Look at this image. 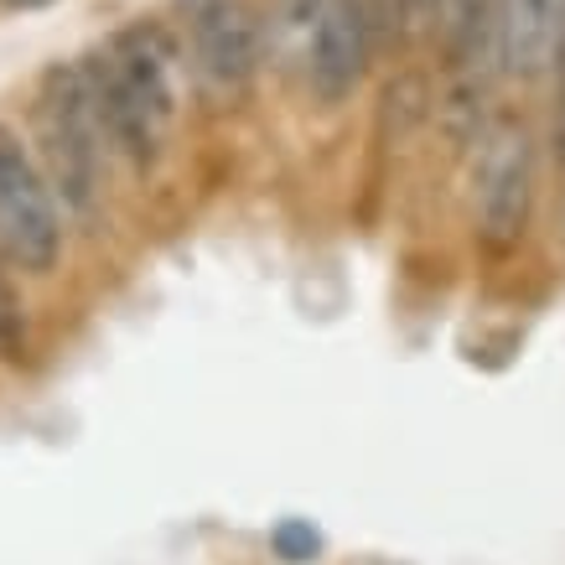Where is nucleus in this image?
I'll list each match as a JSON object with an SVG mask.
<instances>
[{
    "mask_svg": "<svg viewBox=\"0 0 565 565\" xmlns=\"http://www.w3.org/2000/svg\"><path fill=\"white\" fill-rule=\"evenodd\" d=\"M36 140H42L47 182L63 198V207L78 213V218H94L104 198V151H109V140H104L84 63H52L42 73Z\"/></svg>",
    "mask_w": 565,
    "mask_h": 565,
    "instance_id": "1",
    "label": "nucleus"
},
{
    "mask_svg": "<svg viewBox=\"0 0 565 565\" xmlns=\"http://www.w3.org/2000/svg\"><path fill=\"white\" fill-rule=\"evenodd\" d=\"M369 26H374V47H405L415 36L436 32V11L441 0H359Z\"/></svg>",
    "mask_w": 565,
    "mask_h": 565,
    "instance_id": "10",
    "label": "nucleus"
},
{
    "mask_svg": "<svg viewBox=\"0 0 565 565\" xmlns=\"http://www.w3.org/2000/svg\"><path fill=\"white\" fill-rule=\"evenodd\" d=\"M84 73H88V88H94V109H99V125H104V140L109 151H120L136 172L156 167L161 156V125L151 120V109L136 99V88L125 84V73L115 68L109 47H94L84 57Z\"/></svg>",
    "mask_w": 565,
    "mask_h": 565,
    "instance_id": "7",
    "label": "nucleus"
},
{
    "mask_svg": "<svg viewBox=\"0 0 565 565\" xmlns=\"http://www.w3.org/2000/svg\"><path fill=\"white\" fill-rule=\"evenodd\" d=\"M384 104H390V115H399V130H405V125H415V120H426V78L405 73L399 84H390Z\"/></svg>",
    "mask_w": 565,
    "mask_h": 565,
    "instance_id": "13",
    "label": "nucleus"
},
{
    "mask_svg": "<svg viewBox=\"0 0 565 565\" xmlns=\"http://www.w3.org/2000/svg\"><path fill=\"white\" fill-rule=\"evenodd\" d=\"M317 17H322V0H275L270 17H265V63L307 73Z\"/></svg>",
    "mask_w": 565,
    "mask_h": 565,
    "instance_id": "9",
    "label": "nucleus"
},
{
    "mask_svg": "<svg viewBox=\"0 0 565 565\" xmlns=\"http://www.w3.org/2000/svg\"><path fill=\"white\" fill-rule=\"evenodd\" d=\"M270 555L280 565H311L322 561V530L311 519H280L270 530Z\"/></svg>",
    "mask_w": 565,
    "mask_h": 565,
    "instance_id": "11",
    "label": "nucleus"
},
{
    "mask_svg": "<svg viewBox=\"0 0 565 565\" xmlns=\"http://www.w3.org/2000/svg\"><path fill=\"white\" fill-rule=\"evenodd\" d=\"M188 63L207 99H234L265 63V17L249 0H188Z\"/></svg>",
    "mask_w": 565,
    "mask_h": 565,
    "instance_id": "4",
    "label": "nucleus"
},
{
    "mask_svg": "<svg viewBox=\"0 0 565 565\" xmlns=\"http://www.w3.org/2000/svg\"><path fill=\"white\" fill-rule=\"evenodd\" d=\"M369 52H374V26H369L359 0H322V17H317L307 52V88L322 104H343L363 84Z\"/></svg>",
    "mask_w": 565,
    "mask_h": 565,
    "instance_id": "6",
    "label": "nucleus"
},
{
    "mask_svg": "<svg viewBox=\"0 0 565 565\" xmlns=\"http://www.w3.org/2000/svg\"><path fill=\"white\" fill-rule=\"evenodd\" d=\"M565 47V0H498V52L503 73L534 78L561 63Z\"/></svg>",
    "mask_w": 565,
    "mask_h": 565,
    "instance_id": "8",
    "label": "nucleus"
},
{
    "mask_svg": "<svg viewBox=\"0 0 565 565\" xmlns=\"http://www.w3.org/2000/svg\"><path fill=\"white\" fill-rule=\"evenodd\" d=\"M472 218L478 239L503 255L524 239L534 207V146L530 130L514 120H493L478 136V172H472Z\"/></svg>",
    "mask_w": 565,
    "mask_h": 565,
    "instance_id": "3",
    "label": "nucleus"
},
{
    "mask_svg": "<svg viewBox=\"0 0 565 565\" xmlns=\"http://www.w3.org/2000/svg\"><path fill=\"white\" fill-rule=\"evenodd\" d=\"M555 68H565V57ZM550 140H555V156H561V167H565V84H561V99H555V130H550Z\"/></svg>",
    "mask_w": 565,
    "mask_h": 565,
    "instance_id": "14",
    "label": "nucleus"
},
{
    "mask_svg": "<svg viewBox=\"0 0 565 565\" xmlns=\"http://www.w3.org/2000/svg\"><path fill=\"white\" fill-rule=\"evenodd\" d=\"M0 249L26 275H47L63 255L57 192L11 125H0Z\"/></svg>",
    "mask_w": 565,
    "mask_h": 565,
    "instance_id": "2",
    "label": "nucleus"
},
{
    "mask_svg": "<svg viewBox=\"0 0 565 565\" xmlns=\"http://www.w3.org/2000/svg\"><path fill=\"white\" fill-rule=\"evenodd\" d=\"M104 47L115 57V68L125 73V84L136 88V99L151 109L161 136H167L177 125V109H182V47H177V36L161 21H136V26L109 36Z\"/></svg>",
    "mask_w": 565,
    "mask_h": 565,
    "instance_id": "5",
    "label": "nucleus"
},
{
    "mask_svg": "<svg viewBox=\"0 0 565 565\" xmlns=\"http://www.w3.org/2000/svg\"><path fill=\"white\" fill-rule=\"evenodd\" d=\"M0 6H11V11H42V6H52V0H0Z\"/></svg>",
    "mask_w": 565,
    "mask_h": 565,
    "instance_id": "15",
    "label": "nucleus"
},
{
    "mask_svg": "<svg viewBox=\"0 0 565 565\" xmlns=\"http://www.w3.org/2000/svg\"><path fill=\"white\" fill-rule=\"evenodd\" d=\"M0 359H26V317H21V301L6 280H0Z\"/></svg>",
    "mask_w": 565,
    "mask_h": 565,
    "instance_id": "12",
    "label": "nucleus"
}]
</instances>
